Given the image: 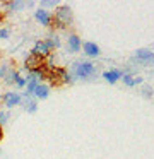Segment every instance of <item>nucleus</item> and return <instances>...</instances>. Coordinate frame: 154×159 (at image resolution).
<instances>
[{
	"label": "nucleus",
	"mask_w": 154,
	"mask_h": 159,
	"mask_svg": "<svg viewBox=\"0 0 154 159\" xmlns=\"http://www.w3.org/2000/svg\"><path fill=\"white\" fill-rule=\"evenodd\" d=\"M74 21V14H72V9L68 5H60L55 11V22H57L58 28H63L65 24H72Z\"/></svg>",
	"instance_id": "1"
},
{
	"label": "nucleus",
	"mask_w": 154,
	"mask_h": 159,
	"mask_svg": "<svg viewBox=\"0 0 154 159\" xmlns=\"http://www.w3.org/2000/svg\"><path fill=\"white\" fill-rule=\"evenodd\" d=\"M74 74L75 77H81V79H87L94 74V63L91 62H77L74 63Z\"/></svg>",
	"instance_id": "2"
},
{
	"label": "nucleus",
	"mask_w": 154,
	"mask_h": 159,
	"mask_svg": "<svg viewBox=\"0 0 154 159\" xmlns=\"http://www.w3.org/2000/svg\"><path fill=\"white\" fill-rule=\"evenodd\" d=\"M44 65V60L43 57H38V55H31L26 58V69L31 70V72H34V70H40L43 69Z\"/></svg>",
	"instance_id": "3"
},
{
	"label": "nucleus",
	"mask_w": 154,
	"mask_h": 159,
	"mask_svg": "<svg viewBox=\"0 0 154 159\" xmlns=\"http://www.w3.org/2000/svg\"><path fill=\"white\" fill-rule=\"evenodd\" d=\"M16 75H17V72L14 69H10L7 63H3V65L0 67V77H2L7 84H12L14 79H16Z\"/></svg>",
	"instance_id": "4"
},
{
	"label": "nucleus",
	"mask_w": 154,
	"mask_h": 159,
	"mask_svg": "<svg viewBox=\"0 0 154 159\" xmlns=\"http://www.w3.org/2000/svg\"><path fill=\"white\" fill-rule=\"evenodd\" d=\"M2 99H3V104H5L7 108H12V106H16V104L21 103V94L9 91V93H5L2 96Z\"/></svg>",
	"instance_id": "5"
},
{
	"label": "nucleus",
	"mask_w": 154,
	"mask_h": 159,
	"mask_svg": "<svg viewBox=\"0 0 154 159\" xmlns=\"http://www.w3.org/2000/svg\"><path fill=\"white\" fill-rule=\"evenodd\" d=\"M135 58L140 60L142 63H154V52L146 50V48H140V50H137Z\"/></svg>",
	"instance_id": "6"
},
{
	"label": "nucleus",
	"mask_w": 154,
	"mask_h": 159,
	"mask_svg": "<svg viewBox=\"0 0 154 159\" xmlns=\"http://www.w3.org/2000/svg\"><path fill=\"white\" fill-rule=\"evenodd\" d=\"M21 104H22V106L26 108V111H29V113H36V110H38L36 101L31 99L27 94H21Z\"/></svg>",
	"instance_id": "7"
},
{
	"label": "nucleus",
	"mask_w": 154,
	"mask_h": 159,
	"mask_svg": "<svg viewBox=\"0 0 154 159\" xmlns=\"http://www.w3.org/2000/svg\"><path fill=\"white\" fill-rule=\"evenodd\" d=\"M34 17H36V21L43 26H48L51 22V16L46 9H38V11L34 12Z\"/></svg>",
	"instance_id": "8"
},
{
	"label": "nucleus",
	"mask_w": 154,
	"mask_h": 159,
	"mask_svg": "<svg viewBox=\"0 0 154 159\" xmlns=\"http://www.w3.org/2000/svg\"><path fill=\"white\" fill-rule=\"evenodd\" d=\"M51 50L48 48V45L44 43V39L43 41H38L36 45H34V48H33V55H38V57H44V55H48Z\"/></svg>",
	"instance_id": "9"
},
{
	"label": "nucleus",
	"mask_w": 154,
	"mask_h": 159,
	"mask_svg": "<svg viewBox=\"0 0 154 159\" xmlns=\"http://www.w3.org/2000/svg\"><path fill=\"white\" fill-rule=\"evenodd\" d=\"M67 45H68V52H72V53L79 52V50H81V38H79L77 34H70Z\"/></svg>",
	"instance_id": "10"
},
{
	"label": "nucleus",
	"mask_w": 154,
	"mask_h": 159,
	"mask_svg": "<svg viewBox=\"0 0 154 159\" xmlns=\"http://www.w3.org/2000/svg\"><path fill=\"white\" fill-rule=\"evenodd\" d=\"M84 53L87 57H98L99 55V46L92 41H86L84 43Z\"/></svg>",
	"instance_id": "11"
},
{
	"label": "nucleus",
	"mask_w": 154,
	"mask_h": 159,
	"mask_svg": "<svg viewBox=\"0 0 154 159\" xmlns=\"http://www.w3.org/2000/svg\"><path fill=\"white\" fill-rule=\"evenodd\" d=\"M122 75H123V74L120 72V70H116V69H115V70H106V72H103V77H105V79L108 80L110 84H115Z\"/></svg>",
	"instance_id": "12"
},
{
	"label": "nucleus",
	"mask_w": 154,
	"mask_h": 159,
	"mask_svg": "<svg viewBox=\"0 0 154 159\" xmlns=\"http://www.w3.org/2000/svg\"><path fill=\"white\" fill-rule=\"evenodd\" d=\"M48 94H50L48 86H44V84H38V87L34 89L33 96H36L38 99H44V98H48Z\"/></svg>",
	"instance_id": "13"
},
{
	"label": "nucleus",
	"mask_w": 154,
	"mask_h": 159,
	"mask_svg": "<svg viewBox=\"0 0 154 159\" xmlns=\"http://www.w3.org/2000/svg\"><path fill=\"white\" fill-rule=\"evenodd\" d=\"M44 43L48 45V48L53 50V48H58L60 46V39H58V36L55 34V33H51V34H48V38L44 39Z\"/></svg>",
	"instance_id": "14"
},
{
	"label": "nucleus",
	"mask_w": 154,
	"mask_h": 159,
	"mask_svg": "<svg viewBox=\"0 0 154 159\" xmlns=\"http://www.w3.org/2000/svg\"><path fill=\"white\" fill-rule=\"evenodd\" d=\"M122 79H123V82H125L127 86H135V84L142 82V79H140V77H132V75H128V74H123Z\"/></svg>",
	"instance_id": "15"
},
{
	"label": "nucleus",
	"mask_w": 154,
	"mask_h": 159,
	"mask_svg": "<svg viewBox=\"0 0 154 159\" xmlns=\"http://www.w3.org/2000/svg\"><path fill=\"white\" fill-rule=\"evenodd\" d=\"M24 5H26L24 2H19V0H12V2H7L5 7L9 9V11H21Z\"/></svg>",
	"instance_id": "16"
},
{
	"label": "nucleus",
	"mask_w": 154,
	"mask_h": 159,
	"mask_svg": "<svg viewBox=\"0 0 154 159\" xmlns=\"http://www.w3.org/2000/svg\"><path fill=\"white\" fill-rule=\"evenodd\" d=\"M9 118H10V113H9V111H0V125H2V123H7V121H9Z\"/></svg>",
	"instance_id": "17"
},
{
	"label": "nucleus",
	"mask_w": 154,
	"mask_h": 159,
	"mask_svg": "<svg viewBox=\"0 0 154 159\" xmlns=\"http://www.w3.org/2000/svg\"><path fill=\"white\" fill-rule=\"evenodd\" d=\"M14 82H16L17 84V86H19V87H24V86H26V79H24V77H21L19 75V74H17V75H16V79H14Z\"/></svg>",
	"instance_id": "18"
},
{
	"label": "nucleus",
	"mask_w": 154,
	"mask_h": 159,
	"mask_svg": "<svg viewBox=\"0 0 154 159\" xmlns=\"http://www.w3.org/2000/svg\"><path fill=\"white\" fill-rule=\"evenodd\" d=\"M53 5H57L55 0H41V7H53Z\"/></svg>",
	"instance_id": "19"
},
{
	"label": "nucleus",
	"mask_w": 154,
	"mask_h": 159,
	"mask_svg": "<svg viewBox=\"0 0 154 159\" xmlns=\"http://www.w3.org/2000/svg\"><path fill=\"white\" fill-rule=\"evenodd\" d=\"M9 34H10V31H9V29H5V28H2V29H0V38H2V39L9 38Z\"/></svg>",
	"instance_id": "20"
},
{
	"label": "nucleus",
	"mask_w": 154,
	"mask_h": 159,
	"mask_svg": "<svg viewBox=\"0 0 154 159\" xmlns=\"http://www.w3.org/2000/svg\"><path fill=\"white\" fill-rule=\"evenodd\" d=\"M2 137H3V130H2V125H0V140H2Z\"/></svg>",
	"instance_id": "21"
},
{
	"label": "nucleus",
	"mask_w": 154,
	"mask_h": 159,
	"mask_svg": "<svg viewBox=\"0 0 154 159\" xmlns=\"http://www.w3.org/2000/svg\"><path fill=\"white\" fill-rule=\"evenodd\" d=\"M0 154H2V149H0Z\"/></svg>",
	"instance_id": "22"
},
{
	"label": "nucleus",
	"mask_w": 154,
	"mask_h": 159,
	"mask_svg": "<svg viewBox=\"0 0 154 159\" xmlns=\"http://www.w3.org/2000/svg\"><path fill=\"white\" fill-rule=\"evenodd\" d=\"M0 101H2V96H0Z\"/></svg>",
	"instance_id": "23"
}]
</instances>
